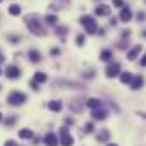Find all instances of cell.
Masks as SVG:
<instances>
[{"mask_svg":"<svg viewBox=\"0 0 146 146\" xmlns=\"http://www.w3.org/2000/svg\"><path fill=\"white\" fill-rule=\"evenodd\" d=\"M26 24H28V28L31 29V33H35V35H38V36H43V35H45V28H43L41 21H40L36 16H28V17H26Z\"/></svg>","mask_w":146,"mask_h":146,"instance_id":"obj_1","label":"cell"},{"mask_svg":"<svg viewBox=\"0 0 146 146\" xmlns=\"http://www.w3.org/2000/svg\"><path fill=\"white\" fill-rule=\"evenodd\" d=\"M7 102H9V105H12V107L23 105V103L26 102V95L21 93V91H12V93L9 95V98H7Z\"/></svg>","mask_w":146,"mask_h":146,"instance_id":"obj_2","label":"cell"},{"mask_svg":"<svg viewBox=\"0 0 146 146\" xmlns=\"http://www.w3.org/2000/svg\"><path fill=\"white\" fill-rule=\"evenodd\" d=\"M81 24L84 26V29H86V33H96V21L91 17V16H83L81 17Z\"/></svg>","mask_w":146,"mask_h":146,"instance_id":"obj_3","label":"cell"},{"mask_svg":"<svg viewBox=\"0 0 146 146\" xmlns=\"http://www.w3.org/2000/svg\"><path fill=\"white\" fill-rule=\"evenodd\" d=\"M107 76L108 78H115V76H119V72H120V64H117V62H112V64H108V67H107Z\"/></svg>","mask_w":146,"mask_h":146,"instance_id":"obj_4","label":"cell"},{"mask_svg":"<svg viewBox=\"0 0 146 146\" xmlns=\"http://www.w3.org/2000/svg\"><path fill=\"white\" fill-rule=\"evenodd\" d=\"M5 74L9 79H16V78H21V69L17 65H9L7 70H5Z\"/></svg>","mask_w":146,"mask_h":146,"instance_id":"obj_5","label":"cell"},{"mask_svg":"<svg viewBox=\"0 0 146 146\" xmlns=\"http://www.w3.org/2000/svg\"><path fill=\"white\" fill-rule=\"evenodd\" d=\"M43 141H45V144H46V146H57V144H58V137H57L53 132H48V134L45 136V139H43Z\"/></svg>","mask_w":146,"mask_h":146,"instance_id":"obj_6","label":"cell"},{"mask_svg":"<svg viewBox=\"0 0 146 146\" xmlns=\"http://www.w3.org/2000/svg\"><path fill=\"white\" fill-rule=\"evenodd\" d=\"M131 17H132L131 9H129V7H122V11H120V21L129 23V21H131Z\"/></svg>","mask_w":146,"mask_h":146,"instance_id":"obj_7","label":"cell"},{"mask_svg":"<svg viewBox=\"0 0 146 146\" xmlns=\"http://www.w3.org/2000/svg\"><path fill=\"white\" fill-rule=\"evenodd\" d=\"M143 84H144V78H143V76H136V78H132V81H131V88H132V90H139Z\"/></svg>","mask_w":146,"mask_h":146,"instance_id":"obj_8","label":"cell"},{"mask_svg":"<svg viewBox=\"0 0 146 146\" xmlns=\"http://www.w3.org/2000/svg\"><path fill=\"white\" fill-rule=\"evenodd\" d=\"M93 119L95 120H105L107 119V112L105 110H100V108H96V110H93Z\"/></svg>","mask_w":146,"mask_h":146,"instance_id":"obj_9","label":"cell"},{"mask_svg":"<svg viewBox=\"0 0 146 146\" xmlns=\"http://www.w3.org/2000/svg\"><path fill=\"white\" fill-rule=\"evenodd\" d=\"M86 107H90V108L96 110V108H100V107H102V102H100L98 98H90V100L86 102Z\"/></svg>","mask_w":146,"mask_h":146,"instance_id":"obj_10","label":"cell"},{"mask_svg":"<svg viewBox=\"0 0 146 146\" xmlns=\"http://www.w3.org/2000/svg\"><path fill=\"white\" fill-rule=\"evenodd\" d=\"M48 108H50L52 112H60V110H62V103H60L58 100H52V102L48 103Z\"/></svg>","mask_w":146,"mask_h":146,"instance_id":"obj_11","label":"cell"},{"mask_svg":"<svg viewBox=\"0 0 146 146\" xmlns=\"http://www.w3.org/2000/svg\"><path fill=\"white\" fill-rule=\"evenodd\" d=\"M95 12H96L98 16H108V14H110V7H108V5H98Z\"/></svg>","mask_w":146,"mask_h":146,"instance_id":"obj_12","label":"cell"},{"mask_svg":"<svg viewBox=\"0 0 146 146\" xmlns=\"http://www.w3.org/2000/svg\"><path fill=\"white\" fill-rule=\"evenodd\" d=\"M139 53H141V46H139V45H136V46H134V48L127 53V58H129V60H134Z\"/></svg>","mask_w":146,"mask_h":146,"instance_id":"obj_13","label":"cell"},{"mask_svg":"<svg viewBox=\"0 0 146 146\" xmlns=\"http://www.w3.org/2000/svg\"><path fill=\"white\" fill-rule=\"evenodd\" d=\"M60 143L62 146H70V144H74V139H72V136L65 134V136H60Z\"/></svg>","mask_w":146,"mask_h":146,"instance_id":"obj_14","label":"cell"},{"mask_svg":"<svg viewBox=\"0 0 146 146\" xmlns=\"http://www.w3.org/2000/svg\"><path fill=\"white\" fill-rule=\"evenodd\" d=\"M28 57H29L31 62H40V60H41V55H40V52H36V50H29Z\"/></svg>","mask_w":146,"mask_h":146,"instance_id":"obj_15","label":"cell"},{"mask_svg":"<svg viewBox=\"0 0 146 146\" xmlns=\"http://www.w3.org/2000/svg\"><path fill=\"white\" fill-rule=\"evenodd\" d=\"M19 137L21 139H31L33 137V131L31 129H23V131H19Z\"/></svg>","mask_w":146,"mask_h":146,"instance_id":"obj_16","label":"cell"},{"mask_svg":"<svg viewBox=\"0 0 146 146\" xmlns=\"http://www.w3.org/2000/svg\"><path fill=\"white\" fill-rule=\"evenodd\" d=\"M108 137H110V132H108V131H103V132H100V134L96 136V139H98L100 143H107Z\"/></svg>","mask_w":146,"mask_h":146,"instance_id":"obj_17","label":"cell"},{"mask_svg":"<svg viewBox=\"0 0 146 146\" xmlns=\"http://www.w3.org/2000/svg\"><path fill=\"white\" fill-rule=\"evenodd\" d=\"M33 81H35V83H45V81H46V74H45V72H36Z\"/></svg>","mask_w":146,"mask_h":146,"instance_id":"obj_18","label":"cell"},{"mask_svg":"<svg viewBox=\"0 0 146 146\" xmlns=\"http://www.w3.org/2000/svg\"><path fill=\"white\" fill-rule=\"evenodd\" d=\"M120 81L124 84H129L132 81V74H131V72H124V74H120Z\"/></svg>","mask_w":146,"mask_h":146,"instance_id":"obj_19","label":"cell"},{"mask_svg":"<svg viewBox=\"0 0 146 146\" xmlns=\"http://www.w3.org/2000/svg\"><path fill=\"white\" fill-rule=\"evenodd\" d=\"M9 12H11L12 16H19V14H21V7H19V5H11V7H9Z\"/></svg>","mask_w":146,"mask_h":146,"instance_id":"obj_20","label":"cell"},{"mask_svg":"<svg viewBox=\"0 0 146 146\" xmlns=\"http://www.w3.org/2000/svg\"><path fill=\"white\" fill-rule=\"evenodd\" d=\"M100 57H102V60H110V58H112V52H110V50H103Z\"/></svg>","mask_w":146,"mask_h":146,"instance_id":"obj_21","label":"cell"},{"mask_svg":"<svg viewBox=\"0 0 146 146\" xmlns=\"http://www.w3.org/2000/svg\"><path fill=\"white\" fill-rule=\"evenodd\" d=\"M45 21H46L48 24H55V23H57V16L50 14V16H46V17H45Z\"/></svg>","mask_w":146,"mask_h":146,"instance_id":"obj_22","label":"cell"},{"mask_svg":"<svg viewBox=\"0 0 146 146\" xmlns=\"http://www.w3.org/2000/svg\"><path fill=\"white\" fill-rule=\"evenodd\" d=\"M93 129H95V125H93V122H88V124L84 125V131H86V132H93Z\"/></svg>","mask_w":146,"mask_h":146,"instance_id":"obj_23","label":"cell"},{"mask_svg":"<svg viewBox=\"0 0 146 146\" xmlns=\"http://www.w3.org/2000/svg\"><path fill=\"white\" fill-rule=\"evenodd\" d=\"M112 4H113L115 7H122V5H124V0H112Z\"/></svg>","mask_w":146,"mask_h":146,"instance_id":"obj_24","label":"cell"},{"mask_svg":"<svg viewBox=\"0 0 146 146\" xmlns=\"http://www.w3.org/2000/svg\"><path fill=\"white\" fill-rule=\"evenodd\" d=\"M76 41H78V45H83V43H84V35H79V36L76 38Z\"/></svg>","mask_w":146,"mask_h":146,"instance_id":"obj_25","label":"cell"},{"mask_svg":"<svg viewBox=\"0 0 146 146\" xmlns=\"http://www.w3.org/2000/svg\"><path fill=\"white\" fill-rule=\"evenodd\" d=\"M60 33V36L64 38V35H65V28H57V35Z\"/></svg>","mask_w":146,"mask_h":146,"instance_id":"obj_26","label":"cell"},{"mask_svg":"<svg viewBox=\"0 0 146 146\" xmlns=\"http://www.w3.org/2000/svg\"><path fill=\"white\" fill-rule=\"evenodd\" d=\"M60 136H65V134H69V131H67V127H60Z\"/></svg>","mask_w":146,"mask_h":146,"instance_id":"obj_27","label":"cell"},{"mask_svg":"<svg viewBox=\"0 0 146 146\" xmlns=\"http://www.w3.org/2000/svg\"><path fill=\"white\" fill-rule=\"evenodd\" d=\"M144 17H146L144 12H139V14H137V19H139V21H144Z\"/></svg>","mask_w":146,"mask_h":146,"instance_id":"obj_28","label":"cell"},{"mask_svg":"<svg viewBox=\"0 0 146 146\" xmlns=\"http://www.w3.org/2000/svg\"><path fill=\"white\" fill-rule=\"evenodd\" d=\"M29 86H31L33 90H38V83H35V81H31V83H29Z\"/></svg>","mask_w":146,"mask_h":146,"instance_id":"obj_29","label":"cell"},{"mask_svg":"<svg viewBox=\"0 0 146 146\" xmlns=\"http://www.w3.org/2000/svg\"><path fill=\"white\" fill-rule=\"evenodd\" d=\"M141 65H143V67H146V55L141 58Z\"/></svg>","mask_w":146,"mask_h":146,"instance_id":"obj_30","label":"cell"},{"mask_svg":"<svg viewBox=\"0 0 146 146\" xmlns=\"http://www.w3.org/2000/svg\"><path fill=\"white\" fill-rule=\"evenodd\" d=\"M5 146H16V144H14V141H7V143H5Z\"/></svg>","mask_w":146,"mask_h":146,"instance_id":"obj_31","label":"cell"},{"mask_svg":"<svg viewBox=\"0 0 146 146\" xmlns=\"http://www.w3.org/2000/svg\"><path fill=\"white\" fill-rule=\"evenodd\" d=\"M107 146H117V144H115V143H110V144H107Z\"/></svg>","mask_w":146,"mask_h":146,"instance_id":"obj_32","label":"cell"},{"mask_svg":"<svg viewBox=\"0 0 146 146\" xmlns=\"http://www.w3.org/2000/svg\"><path fill=\"white\" fill-rule=\"evenodd\" d=\"M0 120H2V113H0Z\"/></svg>","mask_w":146,"mask_h":146,"instance_id":"obj_33","label":"cell"},{"mask_svg":"<svg viewBox=\"0 0 146 146\" xmlns=\"http://www.w3.org/2000/svg\"><path fill=\"white\" fill-rule=\"evenodd\" d=\"M0 74H2V70H0Z\"/></svg>","mask_w":146,"mask_h":146,"instance_id":"obj_34","label":"cell"}]
</instances>
